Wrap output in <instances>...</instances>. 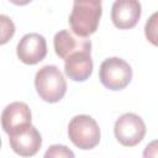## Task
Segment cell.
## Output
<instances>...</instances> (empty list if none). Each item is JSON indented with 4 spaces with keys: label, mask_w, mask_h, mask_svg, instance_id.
Segmentation results:
<instances>
[{
    "label": "cell",
    "mask_w": 158,
    "mask_h": 158,
    "mask_svg": "<svg viewBox=\"0 0 158 158\" xmlns=\"http://www.w3.org/2000/svg\"><path fill=\"white\" fill-rule=\"evenodd\" d=\"M9 141L12 151L21 157L35 156L42 146L41 133L32 125H28L9 135Z\"/></svg>",
    "instance_id": "52a82bcc"
},
{
    "label": "cell",
    "mask_w": 158,
    "mask_h": 158,
    "mask_svg": "<svg viewBox=\"0 0 158 158\" xmlns=\"http://www.w3.org/2000/svg\"><path fill=\"white\" fill-rule=\"evenodd\" d=\"M53 46L56 54L64 60L75 52H81V51L91 52L90 40L75 36L69 30H62L57 32L53 38Z\"/></svg>",
    "instance_id": "30bf717a"
},
{
    "label": "cell",
    "mask_w": 158,
    "mask_h": 158,
    "mask_svg": "<svg viewBox=\"0 0 158 158\" xmlns=\"http://www.w3.org/2000/svg\"><path fill=\"white\" fill-rule=\"evenodd\" d=\"M43 158H75L74 152L64 144H52L44 153Z\"/></svg>",
    "instance_id": "4fadbf2b"
},
{
    "label": "cell",
    "mask_w": 158,
    "mask_h": 158,
    "mask_svg": "<svg viewBox=\"0 0 158 158\" xmlns=\"http://www.w3.org/2000/svg\"><path fill=\"white\" fill-rule=\"evenodd\" d=\"M143 158H157V141H152L143 151Z\"/></svg>",
    "instance_id": "9a60e30c"
},
{
    "label": "cell",
    "mask_w": 158,
    "mask_h": 158,
    "mask_svg": "<svg viewBox=\"0 0 158 158\" xmlns=\"http://www.w3.org/2000/svg\"><path fill=\"white\" fill-rule=\"evenodd\" d=\"M114 133L122 146L135 147L146 135V123L141 116L133 112H126L116 120Z\"/></svg>",
    "instance_id": "5b68a950"
},
{
    "label": "cell",
    "mask_w": 158,
    "mask_h": 158,
    "mask_svg": "<svg viewBox=\"0 0 158 158\" xmlns=\"http://www.w3.org/2000/svg\"><path fill=\"white\" fill-rule=\"evenodd\" d=\"M0 147H1V139H0Z\"/></svg>",
    "instance_id": "2e32d148"
},
{
    "label": "cell",
    "mask_w": 158,
    "mask_h": 158,
    "mask_svg": "<svg viewBox=\"0 0 158 158\" xmlns=\"http://www.w3.org/2000/svg\"><path fill=\"white\" fill-rule=\"evenodd\" d=\"M142 14V6L136 0H116L111 7V20L115 27L128 30L137 25Z\"/></svg>",
    "instance_id": "ba28073f"
},
{
    "label": "cell",
    "mask_w": 158,
    "mask_h": 158,
    "mask_svg": "<svg viewBox=\"0 0 158 158\" xmlns=\"http://www.w3.org/2000/svg\"><path fill=\"white\" fill-rule=\"evenodd\" d=\"M0 121L2 130L7 135H11L20 128L31 125L32 114L27 104L22 101H14L2 110Z\"/></svg>",
    "instance_id": "9c48e42d"
},
{
    "label": "cell",
    "mask_w": 158,
    "mask_h": 158,
    "mask_svg": "<svg viewBox=\"0 0 158 158\" xmlns=\"http://www.w3.org/2000/svg\"><path fill=\"white\" fill-rule=\"evenodd\" d=\"M102 14V5L99 0L74 1L69 15V26L75 36L88 38L99 26Z\"/></svg>",
    "instance_id": "6da1fadb"
},
{
    "label": "cell",
    "mask_w": 158,
    "mask_h": 158,
    "mask_svg": "<svg viewBox=\"0 0 158 158\" xmlns=\"http://www.w3.org/2000/svg\"><path fill=\"white\" fill-rule=\"evenodd\" d=\"M64 72L74 81H85L93 73L91 52L81 51L70 54L64 60Z\"/></svg>",
    "instance_id": "8fae6325"
},
{
    "label": "cell",
    "mask_w": 158,
    "mask_h": 158,
    "mask_svg": "<svg viewBox=\"0 0 158 158\" xmlns=\"http://www.w3.org/2000/svg\"><path fill=\"white\" fill-rule=\"evenodd\" d=\"M19 59L28 65H35L44 59L47 56V42L46 38L36 32L25 35L16 47Z\"/></svg>",
    "instance_id": "8992f818"
},
{
    "label": "cell",
    "mask_w": 158,
    "mask_h": 158,
    "mask_svg": "<svg viewBox=\"0 0 158 158\" xmlns=\"http://www.w3.org/2000/svg\"><path fill=\"white\" fill-rule=\"evenodd\" d=\"M35 86L40 98L46 102H58L67 93V81L57 65L42 67L35 77Z\"/></svg>",
    "instance_id": "7a4b0ae2"
},
{
    "label": "cell",
    "mask_w": 158,
    "mask_h": 158,
    "mask_svg": "<svg viewBox=\"0 0 158 158\" xmlns=\"http://www.w3.org/2000/svg\"><path fill=\"white\" fill-rule=\"evenodd\" d=\"M68 136L80 149H93L100 142V128L95 118L89 115L74 116L68 126Z\"/></svg>",
    "instance_id": "3957f363"
},
{
    "label": "cell",
    "mask_w": 158,
    "mask_h": 158,
    "mask_svg": "<svg viewBox=\"0 0 158 158\" xmlns=\"http://www.w3.org/2000/svg\"><path fill=\"white\" fill-rule=\"evenodd\" d=\"M157 16L158 14L154 12L149 20L146 22V27H144V31H146V37L153 43V44H157Z\"/></svg>",
    "instance_id": "5bb4252c"
},
{
    "label": "cell",
    "mask_w": 158,
    "mask_h": 158,
    "mask_svg": "<svg viewBox=\"0 0 158 158\" xmlns=\"http://www.w3.org/2000/svg\"><path fill=\"white\" fill-rule=\"evenodd\" d=\"M15 35V23L6 16L0 14V46L7 43Z\"/></svg>",
    "instance_id": "7c38bea8"
},
{
    "label": "cell",
    "mask_w": 158,
    "mask_h": 158,
    "mask_svg": "<svg viewBox=\"0 0 158 158\" xmlns=\"http://www.w3.org/2000/svg\"><path fill=\"white\" fill-rule=\"evenodd\" d=\"M99 79L101 84L110 90H122L132 79V68L122 58L110 57L100 64Z\"/></svg>",
    "instance_id": "277c9868"
}]
</instances>
